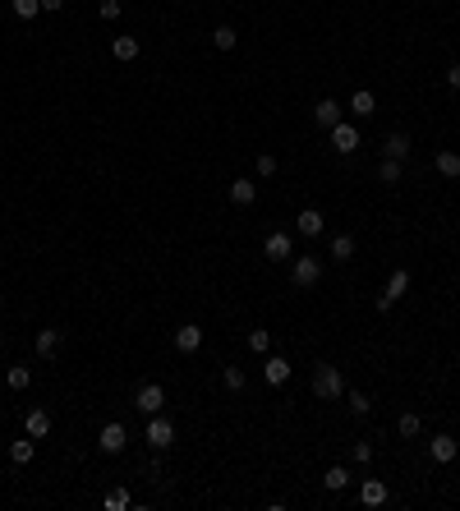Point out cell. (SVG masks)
<instances>
[{
	"mask_svg": "<svg viewBox=\"0 0 460 511\" xmlns=\"http://www.w3.org/2000/svg\"><path fill=\"white\" fill-rule=\"evenodd\" d=\"M341 391H346V378H341L336 364H318L313 369V396L318 401H341Z\"/></svg>",
	"mask_w": 460,
	"mask_h": 511,
	"instance_id": "1",
	"label": "cell"
},
{
	"mask_svg": "<svg viewBox=\"0 0 460 511\" xmlns=\"http://www.w3.org/2000/svg\"><path fill=\"white\" fill-rule=\"evenodd\" d=\"M143 438H148V447L152 451H166L175 442V424L166 415H148V428H143Z\"/></svg>",
	"mask_w": 460,
	"mask_h": 511,
	"instance_id": "2",
	"label": "cell"
},
{
	"mask_svg": "<svg viewBox=\"0 0 460 511\" xmlns=\"http://www.w3.org/2000/svg\"><path fill=\"white\" fill-rule=\"evenodd\" d=\"M290 281H295L299 290L318 286V281H322V263H318V258H309V253H304V258H290Z\"/></svg>",
	"mask_w": 460,
	"mask_h": 511,
	"instance_id": "3",
	"label": "cell"
},
{
	"mask_svg": "<svg viewBox=\"0 0 460 511\" xmlns=\"http://www.w3.org/2000/svg\"><path fill=\"white\" fill-rule=\"evenodd\" d=\"M161 406H166L161 382H143V387L134 391V410H139V415H161Z\"/></svg>",
	"mask_w": 460,
	"mask_h": 511,
	"instance_id": "4",
	"label": "cell"
},
{
	"mask_svg": "<svg viewBox=\"0 0 460 511\" xmlns=\"http://www.w3.org/2000/svg\"><path fill=\"white\" fill-rule=\"evenodd\" d=\"M405 290H410V272H405V268H396V272H391V281H387V290L378 295V313H387Z\"/></svg>",
	"mask_w": 460,
	"mask_h": 511,
	"instance_id": "5",
	"label": "cell"
},
{
	"mask_svg": "<svg viewBox=\"0 0 460 511\" xmlns=\"http://www.w3.org/2000/svg\"><path fill=\"white\" fill-rule=\"evenodd\" d=\"M262 253H267V263H290V258H295V244H290L286 231H272L267 244H262Z\"/></svg>",
	"mask_w": 460,
	"mask_h": 511,
	"instance_id": "6",
	"label": "cell"
},
{
	"mask_svg": "<svg viewBox=\"0 0 460 511\" xmlns=\"http://www.w3.org/2000/svg\"><path fill=\"white\" fill-rule=\"evenodd\" d=\"M327 134H331V147H336L341 157H350V152H355V147H359V130H355V125H350V120L331 125Z\"/></svg>",
	"mask_w": 460,
	"mask_h": 511,
	"instance_id": "7",
	"label": "cell"
},
{
	"mask_svg": "<svg viewBox=\"0 0 460 511\" xmlns=\"http://www.w3.org/2000/svg\"><path fill=\"white\" fill-rule=\"evenodd\" d=\"M124 442H129L124 424H106V428H102V438H97V447H102L106 456H120V451H124Z\"/></svg>",
	"mask_w": 460,
	"mask_h": 511,
	"instance_id": "8",
	"label": "cell"
},
{
	"mask_svg": "<svg viewBox=\"0 0 460 511\" xmlns=\"http://www.w3.org/2000/svg\"><path fill=\"white\" fill-rule=\"evenodd\" d=\"M198 346H203V327H198V322H184V327H175V350H180V355H193Z\"/></svg>",
	"mask_w": 460,
	"mask_h": 511,
	"instance_id": "9",
	"label": "cell"
},
{
	"mask_svg": "<svg viewBox=\"0 0 460 511\" xmlns=\"http://www.w3.org/2000/svg\"><path fill=\"white\" fill-rule=\"evenodd\" d=\"M410 147H414V143H410V134H405V130H391L387 139H383V157H391V162H405Z\"/></svg>",
	"mask_w": 460,
	"mask_h": 511,
	"instance_id": "10",
	"label": "cell"
},
{
	"mask_svg": "<svg viewBox=\"0 0 460 511\" xmlns=\"http://www.w3.org/2000/svg\"><path fill=\"white\" fill-rule=\"evenodd\" d=\"M456 451H460V442L451 433H437L433 442H428V456L437 460V465H446V460H456Z\"/></svg>",
	"mask_w": 460,
	"mask_h": 511,
	"instance_id": "11",
	"label": "cell"
},
{
	"mask_svg": "<svg viewBox=\"0 0 460 511\" xmlns=\"http://www.w3.org/2000/svg\"><path fill=\"white\" fill-rule=\"evenodd\" d=\"M387 484H383V479H364V484H359V502H364V507H387Z\"/></svg>",
	"mask_w": 460,
	"mask_h": 511,
	"instance_id": "12",
	"label": "cell"
},
{
	"mask_svg": "<svg viewBox=\"0 0 460 511\" xmlns=\"http://www.w3.org/2000/svg\"><path fill=\"white\" fill-rule=\"evenodd\" d=\"M313 120H318L322 130H331V125H341V102H336V97H322V102L313 106Z\"/></svg>",
	"mask_w": 460,
	"mask_h": 511,
	"instance_id": "13",
	"label": "cell"
},
{
	"mask_svg": "<svg viewBox=\"0 0 460 511\" xmlns=\"http://www.w3.org/2000/svg\"><path fill=\"white\" fill-rule=\"evenodd\" d=\"M262 378H267L272 387H281V382H290V359H281V355H267V364H262Z\"/></svg>",
	"mask_w": 460,
	"mask_h": 511,
	"instance_id": "14",
	"label": "cell"
},
{
	"mask_svg": "<svg viewBox=\"0 0 460 511\" xmlns=\"http://www.w3.org/2000/svg\"><path fill=\"white\" fill-rule=\"evenodd\" d=\"M322 226H327V221H322V212H318V208H304V212L295 217V231H299V235H309V240H313V235H322Z\"/></svg>",
	"mask_w": 460,
	"mask_h": 511,
	"instance_id": "15",
	"label": "cell"
},
{
	"mask_svg": "<svg viewBox=\"0 0 460 511\" xmlns=\"http://www.w3.org/2000/svg\"><path fill=\"white\" fill-rule=\"evenodd\" d=\"M437 175H446V180H460V152H451V147H442V152L433 157Z\"/></svg>",
	"mask_w": 460,
	"mask_h": 511,
	"instance_id": "16",
	"label": "cell"
},
{
	"mask_svg": "<svg viewBox=\"0 0 460 511\" xmlns=\"http://www.w3.org/2000/svg\"><path fill=\"white\" fill-rule=\"evenodd\" d=\"M111 56H115L120 65L139 60V37H111Z\"/></svg>",
	"mask_w": 460,
	"mask_h": 511,
	"instance_id": "17",
	"label": "cell"
},
{
	"mask_svg": "<svg viewBox=\"0 0 460 511\" xmlns=\"http://www.w3.org/2000/svg\"><path fill=\"white\" fill-rule=\"evenodd\" d=\"M253 199H258V184L253 180H230V203L235 208H249Z\"/></svg>",
	"mask_w": 460,
	"mask_h": 511,
	"instance_id": "18",
	"label": "cell"
},
{
	"mask_svg": "<svg viewBox=\"0 0 460 511\" xmlns=\"http://www.w3.org/2000/svg\"><path fill=\"white\" fill-rule=\"evenodd\" d=\"M23 428H28V438H46L51 433V415H46V410H28Z\"/></svg>",
	"mask_w": 460,
	"mask_h": 511,
	"instance_id": "19",
	"label": "cell"
},
{
	"mask_svg": "<svg viewBox=\"0 0 460 511\" xmlns=\"http://www.w3.org/2000/svg\"><path fill=\"white\" fill-rule=\"evenodd\" d=\"M350 111H355L359 120H364V115H373V111H378V97L368 93V88H359V93L350 97Z\"/></svg>",
	"mask_w": 460,
	"mask_h": 511,
	"instance_id": "20",
	"label": "cell"
},
{
	"mask_svg": "<svg viewBox=\"0 0 460 511\" xmlns=\"http://www.w3.org/2000/svg\"><path fill=\"white\" fill-rule=\"evenodd\" d=\"M33 442H37V438H18V442H9V460H14V465H28V460L37 456Z\"/></svg>",
	"mask_w": 460,
	"mask_h": 511,
	"instance_id": "21",
	"label": "cell"
},
{
	"mask_svg": "<svg viewBox=\"0 0 460 511\" xmlns=\"http://www.w3.org/2000/svg\"><path fill=\"white\" fill-rule=\"evenodd\" d=\"M331 258H336V263L355 258V235H331Z\"/></svg>",
	"mask_w": 460,
	"mask_h": 511,
	"instance_id": "22",
	"label": "cell"
},
{
	"mask_svg": "<svg viewBox=\"0 0 460 511\" xmlns=\"http://www.w3.org/2000/svg\"><path fill=\"white\" fill-rule=\"evenodd\" d=\"M33 346H37V355H42V359H51V355H55V346H60V332H55V327L37 332V341H33Z\"/></svg>",
	"mask_w": 460,
	"mask_h": 511,
	"instance_id": "23",
	"label": "cell"
},
{
	"mask_svg": "<svg viewBox=\"0 0 460 511\" xmlns=\"http://www.w3.org/2000/svg\"><path fill=\"white\" fill-rule=\"evenodd\" d=\"M346 484H350V470L346 465H331L327 475H322V488H327V493H341Z\"/></svg>",
	"mask_w": 460,
	"mask_h": 511,
	"instance_id": "24",
	"label": "cell"
},
{
	"mask_svg": "<svg viewBox=\"0 0 460 511\" xmlns=\"http://www.w3.org/2000/svg\"><path fill=\"white\" fill-rule=\"evenodd\" d=\"M5 382H9V391H28V382H33V373H28L23 364H9Z\"/></svg>",
	"mask_w": 460,
	"mask_h": 511,
	"instance_id": "25",
	"label": "cell"
},
{
	"mask_svg": "<svg viewBox=\"0 0 460 511\" xmlns=\"http://www.w3.org/2000/svg\"><path fill=\"white\" fill-rule=\"evenodd\" d=\"M235 42H240V37H235L230 23H221L217 33H212V46H217V51H235Z\"/></svg>",
	"mask_w": 460,
	"mask_h": 511,
	"instance_id": "26",
	"label": "cell"
},
{
	"mask_svg": "<svg viewBox=\"0 0 460 511\" xmlns=\"http://www.w3.org/2000/svg\"><path fill=\"white\" fill-rule=\"evenodd\" d=\"M249 350H253V355H272V332H249Z\"/></svg>",
	"mask_w": 460,
	"mask_h": 511,
	"instance_id": "27",
	"label": "cell"
},
{
	"mask_svg": "<svg viewBox=\"0 0 460 511\" xmlns=\"http://www.w3.org/2000/svg\"><path fill=\"white\" fill-rule=\"evenodd\" d=\"M346 401H350V410H355L359 419H364V415H373V401H368L364 391H346Z\"/></svg>",
	"mask_w": 460,
	"mask_h": 511,
	"instance_id": "28",
	"label": "cell"
},
{
	"mask_svg": "<svg viewBox=\"0 0 460 511\" xmlns=\"http://www.w3.org/2000/svg\"><path fill=\"white\" fill-rule=\"evenodd\" d=\"M221 382H226V391H244V382H249V378H244V369H221Z\"/></svg>",
	"mask_w": 460,
	"mask_h": 511,
	"instance_id": "29",
	"label": "cell"
},
{
	"mask_svg": "<svg viewBox=\"0 0 460 511\" xmlns=\"http://www.w3.org/2000/svg\"><path fill=\"white\" fill-rule=\"evenodd\" d=\"M400 438H419V433H424V419H419V415H400Z\"/></svg>",
	"mask_w": 460,
	"mask_h": 511,
	"instance_id": "30",
	"label": "cell"
},
{
	"mask_svg": "<svg viewBox=\"0 0 460 511\" xmlns=\"http://www.w3.org/2000/svg\"><path fill=\"white\" fill-rule=\"evenodd\" d=\"M378 180H383V184H396V180H400V162L383 157V166H378Z\"/></svg>",
	"mask_w": 460,
	"mask_h": 511,
	"instance_id": "31",
	"label": "cell"
},
{
	"mask_svg": "<svg viewBox=\"0 0 460 511\" xmlns=\"http://www.w3.org/2000/svg\"><path fill=\"white\" fill-rule=\"evenodd\" d=\"M14 14L18 19H37L42 14V0H14Z\"/></svg>",
	"mask_w": 460,
	"mask_h": 511,
	"instance_id": "32",
	"label": "cell"
},
{
	"mask_svg": "<svg viewBox=\"0 0 460 511\" xmlns=\"http://www.w3.org/2000/svg\"><path fill=\"white\" fill-rule=\"evenodd\" d=\"M124 507H129V493H124V488L106 493V511H124Z\"/></svg>",
	"mask_w": 460,
	"mask_h": 511,
	"instance_id": "33",
	"label": "cell"
},
{
	"mask_svg": "<svg viewBox=\"0 0 460 511\" xmlns=\"http://www.w3.org/2000/svg\"><path fill=\"white\" fill-rule=\"evenodd\" d=\"M350 456H355L359 465H368V460H373V442H355V447H350Z\"/></svg>",
	"mask_w": 460,
	"mask_h": 511,
	"instance_id": "34",
	"label": "cell"
},
{
	"mask_svg": "<svg viewBox=\"0 0 460 511\" xmlns=\"http://www.w3.org/2000/svg\"><path fill=\"white\" fill-rule=\"evenodd\" d=\"M258 175H267V180L277 175V157H272V152H262V157H258Z\"/></svg>",
	"mask_w": 460,
	"mask_h": 511,
	"instance_id": "35",
	"label": "cell"
},
{
	"mask_svg": "<svg viewBox=\"0 0 460 511\" xmlns=\"http://www.w3.org/2000/svg\"><path fill=\"white\" fill-rule=\"evenodd\" d=\"M102 19H120V0H102Z\"/></svg>",
	"mask_w": 460,
	"mask_h": 511,
	"instance_id": "36",
	"label": "cell"
},
{
	"mask_svg": "<svg viewBox=\"0 0 460 511\" xmlns=\"http://www.w3.org/2000/svg\"><path fill=\"white\" fill-rule=\"evenodd\" d=\"M446 83H451L456 93H460V65H451V70H446Z\"/></svg>",
	"mask_w": 460,
	"mask_h": 511,
	"instance_id": "37",
	"label": "cell"
},
{
	"mask_svg": "<svg viewBox=\"0 0 460 511\" xmlns=\"http://www.w3.org/2000/svg\"><path fill=\"white\" fill-rule=\"evenodd\" d=\"M42 9H46V14H55V9H65V0H42Z\"/></svg>",
	"mask_w": 460,
	"mask_h": 511,
	"instance_id": "38",
	"label": "cell"
},
{
	"mask_svg": "<svg viewBox=\"0 0 460 511\" xmlns=\"http://www.w3.org/2000/svg\"><path fill=\"white\" fill-rule=\"evenodd\" d=\"M0 309H5V290H0Z\"/></svg>",
	"mask_w": 460,
	"mask_h": 511,
	"instance_id": "39",
	"label": "cell"
},
{
	"mask_svg": "<svg viewBox=\"0 0 460 511\" xmlns=\"http://www.w3.org/2000/svg\"><path fill=\"white\" fill-rule=\"evenodd\" d=\"M0 346H5V332H0Z\"/></svg>",
	"mask_w": 460,
	"mask_h": 511,
	"instance_id": "40",
	"label": "cell"
}]
</instances>
